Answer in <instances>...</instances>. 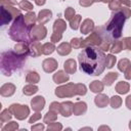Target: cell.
I'll list each match as a JSON object with an SVG mask.
<instances>
[{
  "label": "cell",
  "mask_w": 131,
  "mask_h": 131,
  "mask_svg": "<svg viewBox=\"0 0 131 131\" xmlns=\"http://www.w3.org/2000/svg\"><path fill=\"white\" fill-rule=\"evenodd\" d=\"M105 57L103 51L97 47H86L78 55L81 72L89 76H99L105 69Z\"/></svg>",
  "instance_id": "obj_1"
},
{
  "label": "cell",
  "mask_w": 131,
  "mask_h": 131,
  "mask_svg": "<svg viewBox=\"0 0 131 131\" xmlns=\"http://www.w3.org/2000/svg\"><path fill=\"white\" fill-rule=\"evenodd\" d=\"M26 60V56L18 55L15 51H5L1 55V72L5 76H11L12 72L20 68Z\"/></svg>",
  "instance_id": "obj_2"
},
{
  "label": "cell",
  "mask_w": 131,
  "mask_h": 131,
  "mask_svg": "<svg viewBox=\"0 0 131 131\" xmlns=\"http://www.w3.org/2000/svg\"><path fill=\"white\" fill-rule=\"evenodd\" d=\"M25 15L20 14L18 15L16 18H14L12 25L9 28L8 34L9 37L13 40V41H17V42H27L30 37H29V30L30 27H28L25 23Z\"/></svg>",
  "instance_id": "obj_3"
},
{
  "label": "cell",
  "mask_w": 131,
  "mask_h": 131,
  "mask_svg": "<svg viewBox=\"0 0 131 131\" xmlns=\"http://www.w3.org/2000/svg\"><path fill=\"white\" fill-rule=\"evenodd\" d=\"M125 20H126V17L120 10L112 15L111 19L106 24V31L110 33L112 38L119 39L122 36V31H123Z\"/></svg>",
  "instance_id": "obj_4"
},
{
  "label": "cell",
  "mask_w": 131,
  "mask_h": 131,
  "mask_svg": "<svg viewBox=\"0 0 131 131\" xmlns=\"http://www.w3.org/2000/svg\"><path fill=\"white\" fill-rule=\"evenodd\" d=\"M1 14H0V21L1 25H8L13 18H16L18 15H20V10L14 6H3L1 5L0 8Z\"/></svg>",
  "instance_id": "obj_5"
},
{
  "label": "cell",
  "mask_w": 131,
  "mask_h": 131,
  "mask_svg": "<svg viewBox=\"0 0 131 131\" xmlns=\"http://www.w3.org/2000/svg\"><path fill=\"white\" fill-rule=\"evenodd\" d=\"M54 94L58 98H67L74 97L77 95L76 93V84L74 83H66L64 85H60L54 90Z\"/></svg>",
  "instance_id": "obj_6"
},
{
  "label": "cell",
  "mask_w": 131,
  "mask_h": 131,
  "mask_svg": "<svg viewBox=\"0 0 131 131\" xmlns=\"http://www.w3.org/2000/svg\"><path fill=\"white\" fill-rule=\"evenodd\" d=\"M46 36H47V29L44 25L38 24L30 27L29 37L31 41H41L45 39Z\"/></svg>",
  "instance_id": "obj_7"
},
{
  "label": "cell",
  "mask_w": 131,
  "mask_h": 131,
  "mask_svg": "<svg viewBox=\"0 0 131 131\" xmlns=\"http://www.w3.org/2000/svg\"><path fill=\"white\" fill-rule=\"evenodd\" d=\"M103 40V37L100 34V31L98 29H96L95 31H93L92 33H90L89 36H87L85 39H83L82 41V48H86V47H98L101 42Z\"/></svg>",
  "instance_id": "obj_8"
},
{
  "label": "cell",
  "mask_w": 131,
  "mask_h": 131,
  "mask_svg": "<svg viewBox=\"0 0 131 131\" xmlns=\"http://www.w3.org/2000/svg\"><path fill=\"white\" fill-rule=\"evenodd\" d=\"M9 110L11 111L13 117L18 121H23V120L27 119L30 115V107L26 104L12 103V104H10Z\"/></svg>",
  "instance_id": "obj_9"
},
{
  "label": "cell",
  "mask_w": 131,
  "mask_h": 131,
  "mask_svg": "<svg viewBox=\"0 0 131 131\" xmlns=\"http://www.w3.org/2000/svg\"><path fill=\"white\" fill-rule=\"evenodd\" d=\"M58 67V62L55 58L49 57V58H45L42 62V69L45 73H53Z\"/></svg>",
  "instance_id": "obj_10"
},
{
  "label": "cell",
  "mask_w": 131,
  "mask_h": 131,
  "mask_svg": "<svg viewBox=\"0 0 131 131\" xmlns=\"http://www.w3.org/2000/svg\"><path fill=\"white\" fill-rule=\"evenodd\" d=\"M45 106V98L41 95H37L31 99V107L34 112H41Z\"/></svg>",
  "instance_id": "obj_11"
},
{
  "label": "cell",
  "mask_w": 131,
  "mask_h": 131,
  "mask_svg": "<svg viewBox=\"0 0 131 131\" xmlns=\"http://www.w3.org/2000/svg\"><path fill=\"white\" fill-rule=\"evenodd\" d=\"M16 87L12 83H5L0 87V94L3 97H10L14 94Z\"/></svg>",
  "instance_id": "obj_12"
},
{
  "label": "cell",
  "mask_w": 131,
  "mask_h": 131,
  "mask_svg": "<svg viewBox=\"0 0 131 131\" xmlns=\"http://www.w3.org/2000/svg\"><path fill=\"white\" fill-rule=\"evenodd\" d=\"M73 106H74V103L70 100L60 102V113L59 114L64 118L71 117L73 115Z\"/></svg>",
  "instance_id": "obj_13"
},
{
  "label": "cell",
  "mask_w": 131,
  "mask_h": 131,
  "mask_svg": "<svg viewBox=\"0 0 131 131\" xmlns=\"http://www.w3.org/2000/svg\"><path fill=\"white\" fill-rule=\"evenodd\" d=\"M93 31H94V21L91 18H85L80 26V32L84 35H88Z\"/></svg>",
  "instance_id": "obj_14"
},
{
  "label": "cell",
  "mask_w": 131,
  "mask_h": 131,
  "mask_svg": "<svg viewBox=\"0 0 131 131\" xmlns=\"http://www.w3.org/2000/svg\"><path fill=\"white\" fill-rule=\"evenodd\" d=\"M51 17H52V11L50 9H42L39 11L37 15V21L38 24L45 25L51 19Z\"/></svg>",
  "instance_id": "obj_15"
},
{
  "label": "cell",
  "mask_w": 131,
  "mask_h": 131,
  "mask_svg": "<svg viewBox=\"0 0 131 131\" xmlns=\"http://www.w3.org/2000/svg\"><path fill=\"white\" fill-rule=\"evenodd\" d=\"M14 51L15 53H17L18 55L21 56H27L28 54H30V45L27 42H18L14 45Z\"/></svg>",
  "instance_id": "obj_16"
},
{
  "label": "cell",
  "mask_w": 131,
  "mask_h": 131,
  "mask_svg": "<svg viewBox=\"0 0 131 131\" xmlns=\"http://www.w3.org/2000/svg\"><path fill=\"white\" fill-rule=\"evenodd\" d=\"M52 80L55 84H64L70 80V77L66 71H57L55 74H53Z\"/></svg>",
  "instance_id": "obj_17"
},
{
  "label": "cell",
  "mask_w": 131,
  "mask_h": 131,
  "mask_svg": "<svg viewBox=\"0 0 131 131\" xmlns=\"http://www.w3.org/2000/svg\"><path fill=\"white\" fill-rule=\"evenodd\" d=\"M42 47L43 44H41L40 41H32V43L30 44V55L33 57L40 56L41 54H43Z\"/></svg>",
  "instance_id": "obj_18"
},
{
  "label": "cell",
  "mask_w": 131,
  "mask_h": 131,
  "mask_svg": "<svg viewBox=\"0 0 131 131\" xmlns=\"http://www.w3.org/2000/svg\"><path fill=\"white\" fill-rule=\"evenodd\" d=\"M94 103L97 107L102 108L107 106V104L110 103V98L106 94H103L100 92V93H97V95L94 97Z\"/></svg>",
  "instance_id": "obj_19"
},
{
  "label": "cell",
  "mask_w": 131,
  "mask_h": 131,
  "mask_svg": "<svg viewBox=\"0 0 131 131\" xmlns=\"http://www.w3.org/2000/svg\"><path fill=\"white\" fill-rule=\"evenodd\" d=\"M87 112V103L85 101H77L73 106V115L82 116Z\"/></svg>",
  "instance_id": "obj_20"
},
{
  "label": "cell",
  "mask_w": 131,
  "mask_h": 131,
  "mask_svg": "<svg viewBox=\"0 0 131 131\" xmlns=\"http://www.w3.org/2000/svg\"><path fill=\"white\" fill-rule=\"evenodd\" d=\"M72 45L71 43H68V42H62L60 43L57 47H56V51L59 55L61 56H66V55H69L71 52H72Z\"/></svg>",
  "instance_id": "obj_21"
},
{
  "label": "cell",
  "mask_w": 131,
  "mask_h": 131,
  "mask_svg": "<svg viewBox=\"0 0 131 131\" xmlns=\"http://www.w3.org/2000/svg\"><path fill=\"white\" fill-rule=\"evenodd\" d=\"M63 69L68 74H75L77 71V62L73 58H69L63 63Z\"/></svg>",
  "instance_id": "obj_22"
},
{
  "label": "cell",
  "mask_w": 131,
  "mask_h": 131,
  "mask_svg": "<svg viewBox=\"0 0 131 131\" xmlns=\"http://www.w3.org/2000/svg\"><path fill=\"white\" fill-rule=\"evenodd\" d=\"M118 77H119V74H118L117 72H110V73H107V74L103 77L102 83L104 84V86H111V85H113L114 82L118 79Z\"/></svg>",
  "instance_id": "obj_23"
},
{
  "label": "cell",
  "mask_w": 131,
  "mask_h": 131,
  "mask_svg": "<svg viewBox=\"0 0 131 131\" xmlns=\"http://www.w3.org/2000/svg\"><path fill=\"white\" fill-rule=\"evenodd\" d=\"M53 32H58V33H63L67 30V24L66 20H63L62 18H57L54 20L53 26H52Z\"/></svg>",
  "instance_id": "obj_24"
},
{
  "label": "cell",
  "mask_w": 131,
  "mask_h": 131,
  "mask_svg": "<svg viewBox=\"0 0 131 131\" xmlns=\"http://www.w3.org/2000/svg\"><path fill=\"white\" fill-rule=\"evenodd\" d=\"M115 89H116V92L119 94H127L130 90V84L125 81H120L117 83Z\"/></svg>",
  "instance_id": "obj_25"
},
{
  "label": "cell",
  "mask_w": 131,
  "mask_h": 131,
  "mask_svg": "<svg viewBox=\"0 0 131 131\" xmlns=\"http://www.w3.org/2000/svg\"><path fill=\"white\" fill-rule=\"evenodd\" d=\"M103 88H104V84L102 83V81H99V80H94L89 85L90 91L93 92V93H96V94L102 92Z\"/></svg>",
  "instance_id": "obj_26"
},
{
  "label": "cell",
  "mask_w": 131,
  "mask_h": 131,
  "mask_svg": "<svg viewBox=\"0 0 131 131\" xmlns=\"http://www.w3.org/2000/svg\"><path fill=\"white\" fill-rule=\"evenodd\" d=\"M40 81V75L36 71H30L28 72L26 76V82L30 84H37Z\"/></svg>",
  "instance_id": "obj_27"
},
{
  "label": "cell",
  "mask_w": 131,
  "mask_h": 131,
  "mask_svg": "<svg viewBox=\"0 0 131 131\" xmlns=\"http://www.w3.org/2000/svg\"><path fill=\"white\" fill-rule=\"evenodd\" d=\"M38 90H39V88H38L37 85H35V84H30V83H29L28 85L24 86V88H23V93H24L25 95H27V96H31V95H34L35 93H37Z\"/></svg>",
  "instance_id": "obj_28"
},
{
  "label": "cell",
  "mask_w": 131,
  "mask_h": 131,
  "mask_svg": "<svg viewBox=\"0 0 131 131\" xmlns=\"http://www.w3.org/2000/svg\"><path fill=\"white\" fill-rule=\"evenodd\" d=\"M24 18H25V23H26V25H27L28 27L34 26L35 23L37 21V15H36V13H35L34 11H29V12L24 16Z\"/></svg>",
  "instance_id": "obj_29"
},
{
  "label": "cell",
  "mask_w": 131,
  "mask_h": 131,
  "mask_svg": "<svg viewBox=\"0 0 131 131\" xmlns=\"http://www.w3.org/2000/svg\"><path fill=\"white\" fill-rule=\"evenodd\" d=\"M12 113H11V111L9 110V108H5V110H3L2 112H1V114H0V122H1V127H2V125L3 124H5V123H7L8 121H10L11 120V118H12Z\"/></svg>",
  "instance_id": "obj_30"
},
{
  "label": "cell",
  "mask_w": 131,
  "mask_h": 131,
  "mask_svg": "<svg viewBox=\"0 0 131 131\" xmlns=\"http://www.w3.org/2000/svg\"><path fill=\"white\" fill-rule=\"evenodd\" d=\"M55 50H56V47H55L54 43H52V42H46V43L43 44L42 52H43L44 55H50V54H52Z\"/></svg>",
  "instance_id": "obj_31"
},
{
  "label": "cell",
  "mask_w": 131,
  "mask_h": 131,
  "mask_svg": "<svg viewBox=\"0 0 131 131\" xmlns=\"http://www.w3.org/2000/svg\"><path fill=\"white\" fill-rule=\"evenodd\" d=\"M123 49H124L123 48V42L120 41V40H116V41H114L112 43L111 48H110V51L113 54H117V53H120Z\"/></svg>",
  "instance_id": "obj_32"
},
{
  "label": "cell",
  "mask_w": 131,
  "mask_h": 131,
  "mask_svg": "<svg viewBox=\"0 0 131 131\" xmlns=\"http://www.w3.org/2000/svg\"><path fill=\"white\" fill-rule=\"evenodd\" d=\"M57 113L53 112V111H48L45 115H44V118H43V123L44 124H49L51 122H54L57 120Z\"/></svg>",
  "instance_id": "obj_33"
},
{
  "label": "cell",
  "mask_w": 131,
  "mask_h": 131,
  "mask_svg": "<svg viewBox=\"0 0 131 131\" xmlns=\"http://www.w3.org/2000/svg\"><path fill=\"white\" fill-rule=\"evenodd\" d=\"M81 20H82V16L80 14H76L71 20H70V27L72 30L76 31L80 28L81 26Z\"/></svg>",
  "instance_id": "obj_34"
},
{
  "label": "cell",
  "mask_w": 131,
  "mask_h": 131,
  "mask_svg": "<svg viewBox=\"0 0 131 131\" xmlns=\"http://www.w3.org/2000/svg\"><path fill=\"white\" fill-rule=\"evenodd\" d=\"M122 102H123V100H122V98L119 95H114V96H112L110 98V104L115 110L119 108L122 105Z\"/></svg>",
  "instance_id": "obj_35"
},
{
  "label": "cell",
  "mask_w": 131,
  "mask_h": 131,
  "mask_svg": "<svg viewBox=\"0 0 131 131\" xmlns=\"http://www.w3.org/2000/svg\"><path fill=\"white\" fill-rule=\"evenodd\" d=\"M116 62H117V57L115 56V54L110 53V54L106 55V57H105V68L112 69V68L115 67Z\"/></svg>",
  "instance_id": "obj_36"
},
{
  "label": "cell",
  "mask_w": 131,
  "mask_h": 131,
  "mask_svg": "<svg viewBox=\"0 0 131 131\" xmlns=\"http://www.w3.org/2000/svg\"><path fill=\"white\" fill-rule=\"evenodd\" d=\"M18 7L21 10H25V11H28V12L29 11H33V8H34L33 4L30 1H28V0H21L18 3Z\"/></svg>",
  "instance_id": "obj_37"
},
{
  "label": "cell",
  "mask_w": 131,
  "mask_h": 131,
  "mask_svg": "<svg viewBox=\"0 0 131 131\" xmlns=\"http://www.w3.org/2000/svg\"><path fill=\"white\" fill-rule=\"evenodd\" d=\"M18 129V123H16L15 121H10L9 123H6V125L1 127L2 131H14Z\"/></svg>",
  "instance_id": "obj_38"
},
{
  "label": "cell",
  "mask_w": 131,
  "mask_h": 131,
  "mask_svg": "<svg viewBox=\"0 0 131 131\" xmlns=\"http://www.w3.org/2000/svg\"><path fill=\"white\" fill-rule=\"evenodd\" d=\"M131 64V62H130V60L128 59V58H122V59H120L119 60V62H118V70L120 71V72H125L126 71V69L129 67Z\"/></svg>",
  "instance_id": "obj_39"
},
{
  "label": "cell",
  "mask_w": 131,
  "mask_h": 131,
  "mask_svg": "<svg viewBox=\"0 0 131 131\" xmlns=\"http://www.w3.org/2000/svg\"><path fill=\"white\" fill-rule=\"evenodd\" d=\"M76 93L77 95H80V96H83L87 93V87L85 84L83 83H78L76 84Z\"/></svg>",
  "instance_id": "obj_40"
},
{
  "label": "cell",
  "mask_w": 131,
  "mask_h": 131,
  "mask_svg": "<svg viewBox=\"0 0 131 131\" xmlns=\"http://www.w3.org/2000/svg\"><path fill=\"white\" fill-rule=\"evenodd\" d=\"M47 130L48 131H60V130H62V125H61V123L54 121V122H51L48 124Z\"/></svg>",
  "instance_id": "obj_41"
},
{
  "label": "cell",
  "mask_w": 131,
  "mask_h": 131,
  "mask_svg": "<svg viewBox=\"0 0 131 131\" xmlns=\"http://www.w3.org/2000/svg\"><path fill=\"white\" fill-rule=\"evenodd\" d=\"M75 15H76V10L73 7L66 8V10H64V17H66V19L71 20Z\"/></svg>",
  "instance_id": "obj_42"
},
{
  "label": "cell",
  "mask_w": 131,
  "mask_h": 131,
  "mask_svg": "<svg viewBox=\"0 0 131 131\" xmlns=\"http://www.w3.org/2000/svg\"><path fill=\"white\" fill-rule=\"evenodd\" d=\"M82 41H83L82 38H73L70 43L74 49H79L82 48Z\"/></svg>",
  "instance_id": "obj_43"
},
{
  "label": "cell",
  "mask_w": 131,
  "mask_h": 131,
  "mask_svg": "<svg viewBox=\"0 0 131 131\" xmlns=\"http://www.w3.org/2000/svg\"><path fill=\"white\" fill-rule=\"evenodd\" d=\"M121 7H122V5L118 0H113L112 2L108 3V8L113 11H119L121 9Z\"/></svg>",
  "instance_id": "obj_44"
},
{
  "label": "cell",
  "mask_w": 131,
  "mask_h": 131,
  "mask_svg": "<svg viewBox=\"0 0 131 131\" xmlns=\"http://www.w3.org/2000/svg\"><path fill=\"white\" fill-rule=\"evenodd\" d=\"M61 39H62V34L61 33H58V32H53L52 35H51V37H50V41L52 43H54V44L57 43V42H59Z\"/></svg>",
  "instance_id": "obj_45"
},
{
  "label": "cell",
  "mask_w": 131,
  "mask_h": 131,
  "mask_svg": "<svg viewBox=\"0 0 131 131\" xmlns=\"http://www.w3.org/2000/svg\"><path fill=\"white\" fill-rule=\"evenodd\" d=\"M49 110L50 111H53V112H55L57 114H59L60 113V102H57V101L51 102L50 105H49Z\"/></svg>",
  "instance_id": "obj_46"
},
{
  "label": "cell",
  "mask_w": 131,
  "mask_h": 131,
  "mask_svg": "<svg viewBox=\"0 0 131 131\" xmlns=\"http://www.w3.org/2000/svg\"><path fill=\"white\" fill-rule=\"evenodd\" d=\"M123 42V48L131 51V37H125L122 40Z\"/></svg>",
  "instance_id": "obj_47"
},
{
  "label": "cell",
  "mask_w": 131,
  "mask_h": 131,
  "mask_svg": "<svg viewBox=\"0 0 131 131\" xmlns=\"http://www.w3.org/2000/svg\"><path fill=\"white\" fill-rule=\"evenodd\" d=\"M40 119H41V114H40V112H36L35 114H33V115L30 117L29 123H30V124H33V123L37 122V121L40 120Z\"/></svg>",
  "instance_id": "obj_48"
},
{
  "label": "cell",
  "mask_w": 131,
  "mask_h": 131,
  "mask_svg": "<svg viewBox=\"0 0 131 131\" xmlns=\"http://www.w3.org/2000/svg\"><path fill=\"white\" fill-rule=\"evenodd\" d=\"M45 129L44 123H38L36 125H32L31 126V130L32 131H43Z\"/></svg>",
  "instance_id": "obj_49"
},
{
  "label": "cell",
  "mask_w": 131,
  "mask_h": 131,
  "mask_svg": "<svg viewBox=\"0 0 131 131\" xmlns=\"http://www.w3.org/2000/svg\"><path fill=\"white\" fill-rule=\"evenodd\" d=\"M120 11L124 14V16L126 17V19L129 18V17L131 16V8H129V7H127V6H125V7H121Z\"/></svg>",
  "instance_id": "obj_50"
},
{
  "label": "cell",
  "mask_w": 131,
  "mask_h": 131,
  "mask_svg": "<svg viewBox=\"0 0 131 131\" xmlns=\"http://www.w3.org/2000/svg\"><path fill=\"white\" fill-rule=\"evenodd\" d=\"M0 3L3 6H14L16 5V0H0Z\"/></svg>",
  "instance_id": "obj_51"
},
{
  "label": "cell",
  "mask_w": 131,
  "mask_h": 131,
  "mask_svg": "<svg viewBox=\"0 0 131 131\" xmlns=\"http://www.w3.org/2000/svg\"><path fill=\"white\" fill-rule=\"evenodd\" d=\"M93 4L92 0H79V5L82 7H90Z\"/></svg>",
  "instance_id": "obj_52"
},
{
  "label": "cell",
  "mask_w": 131,
  "mask_h": 131,
  "mask_svg": "<svg viewBox=\"0 0 131 131\" xmlns=\"http://www.w3.org/2000/svg\"><path fill=\"white\" fill-rule=\"evenodd\" d=\"M124 76H125V79L126 80H131V64L124 72Z\"/></svg>",
  "instance_id": "obj_53"
},
{
  "label": "cell",
  "mask_w": 131,
  "mask_h": 131,
  "mask_svg": "<svg viewBox=\"0 0 131 131\" xmlns=\"http://www.w3.org/2000/svg\"><path fill=\"white\" fill-rule=\"evenodd\" d=\"M125 104H126L127 108L131 111V95H128V96L126 97V99H125Z\"/></svg>",
  "instance_id": "obj_54"
},
{
  "label": "cell",
  "mask_w": 131,
  "mask_h": 131,
  "mask_svg": "<svg viewBox=\"0 0 131 131\" xmlns=\"http://www.w3.org/2000/svg\"><path fill=\"white\" fill-rule=\"evenodd\" d=\"M121 5H124V6H127V7H130L131 6V1L130 0H118Z\"/></svg>",
  "instance_id": "obj_55"
},
{
  "label": "cell",
  "mask_w": 131,
  "mask_h": 131,
  "mask_svg": "<svg viewBox=\"0 0 131 131\" xmlns=\"http://www.w3.org/2000/svg\"><path fill=\"white\" fill-rule=\"evenodd\" d=\"M35 3H36L38 6H43V5L46 3V0H35Z\"/></svg>",
  "instance_id": "obj_56"
},
{
  "label": "cell",
  "mask_w": 131,
  "mask_h": 131,
  "mask_svg": "<svg viewBox=\"0 0 131 131\" xmlns=\"http://www.w3.org/2000/svg\"><path fill=\"white\" fill-rule=\"evenodd\" d=\"M98 130L100 131V130H111V128L108 127V126H105V125H103V126H100V127H98Z\"/></svg>",
  "instance_id": "obj_57"
},
{
  "label": "cell",
  "mask_w": 131,
  "mask_h": 131,
  "mask_svg": "<svg viewBox=\"0 0 131 131\" xmlns=\"http://www.w3.org/2000/svg\"><path fill=\"white\" fill-rule=\"evenodd\" d=\"M82 130H90V131H91L92 128H91V127H84V128H81V129H80V131H82Z\"/></svg>",
  "instance_id": "obj_58"
},
{
  "label": "cell",
  "mask_w": 131,
  "mask_h": 131,
  "mask_svg": "<svg viewBox=\"0 0 131 131\" xmlns=\"http://www.w3.org/2000/svg\"><path fill=\"white\" fill-rule=\"evenodd\" d=\"M113 0H102V2L103 3H110V2H112Z\"/></svg>",
  "instance_id": "obj_59"
},
{
  "label": "cell",
  "mask_w": 131,
  "mask_h": 131,
  "mask_svg": "<svg viewBox=\"0 0 131 131\" xmlns=\"http://www.w3.org/2000/svg\"><path fill=\"white\" fill-rule=\"evenodd\" d=\"M93 1V3L94 2H102V0H92Z\"/></svg>",
  "instance_id": "obj_60"
},
{
  "label": "cell",
  "mask_w": 131,
  "mask_h": 131,
  "mask_svg": "<svg viewBox=\"0 0 131 131\" xmlns=\"http://www.w3.org/2000/svg\"><path fill=\"white\" fill-rule=\"evenodd\" d=\"M129 129H130V130H131V120H130V121H129Z\"/></svg>",
  "instance_id": "obj_61"
}]
</instances>
